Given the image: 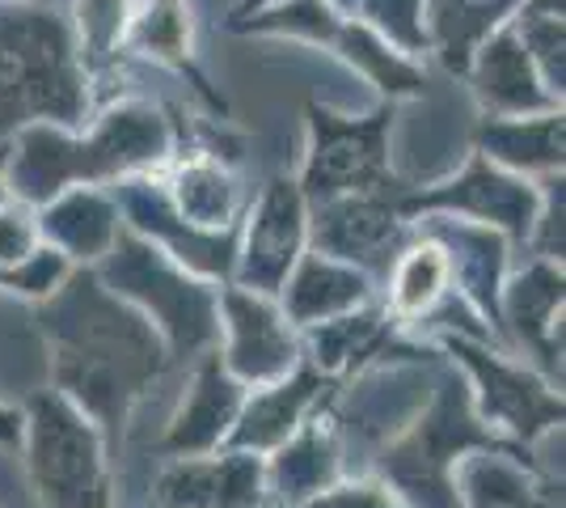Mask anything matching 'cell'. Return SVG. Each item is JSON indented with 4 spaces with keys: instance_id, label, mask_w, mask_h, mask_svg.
I'll return each mask as SVG.
<instances>
[{
    "instance_id": "cell-17",
    "label": "cell",
    "mask_w": 566,
    "mask_h": 508,
    "mask_svg": "<svg viewBox=\"0 0 566 508\" xmlns=\"http://www.w3.org/2000/svg\"><path fill=\"white\" fill-rule=\"evenodd\" d=\"M153 500L157 508H262L266 462L259 454H237V449L178 458L161 470Z\"/></svg>"
},
{
    "instance_id": "cell-41",
    "label": "cell",
    "mask_w": 566,
    "mask_h": 508,
    "mask_svg": "<svg viewBox=\"0 0 566 508\" xmlns=\"http://www.w3.org/2000/svg\"><path fill=\"white\" fill-rule=\"evenodd\" d=\"M22 4H51V0H22Z\"/></svg>"
},
{
    "instance_id": "cell-31",
    "label": "cell",
    "mask_w": 566,
    "mask_h": 508,
    "mask_svg": "<svg viewBox=\"0 0 566 508\" xmlns=\"http://www.w3.org/2000/svg\"><path fill=\"white\" fill-rule=\"evenodd\" d=\"M132 0H72V39L81 51V64L90 81L106 76L115 69L118 51L127 48V30H132Z\"/></svg>"
},
{
    "instance_id": "cell-4",
    "label": "cell",
    "mask_w": 566,
    "mask_h": 508,
    "mask_svg": "<svg viewBox=\"0 0 566 508\" xmlns=\"http://www.w3.org/2000/svg\"><path fill=\"white\" fill-rule=\"evenodd\" d=\"M94 271L118 301H127L132 310H140L153 322V331L166 343L169 364L199 361V356L216 352L220 284L190 276L187 267H178L153 242H144L140 234H132L127 225L118 229L111 255Z\"/></svg>"
},
{
    "instance_id": "cell-11",
    "label": "cell",
    "mask_w": 566,
    "mask_h": 508,
    "mask_svg": "<svg viewBox=\"0 0 566 508\" xmlns=\"http://www.w3.org/2000/svg\"><path fill=\"white\" fill-rule=\"evenodd\" d=\"M308 250V204L296 178H271L241 212L233 284L259 297H280L283 280Z\"/></svg>"
},
{
    "instance_id": "cell-26",
    "label": "cell",
    "mask_w": 566,
    "mask_h": 508,
    "mask_svg": "<svg viewBox=\"0 0 566 508\" xmlns=\"http://www.w3.org/2000/svg\"><path fill=\"white\" fill-rule=\"evenodd\" d=\"M343 449H338V433L334 419H305L296 436H287L275 458L266 462V491H275L287 508H305L317 500L322 491L338 484L343 470Z\"/></svg>"
},
{
    "instance_id": "cell-10",
    "label": "cell",
    "mask_w": 566,
    "mask_h": 508,
    "mask_svg": "<svg viewBox=\"0 0 566 508\" xmlns=\"http://www.w3.org/2000/svg\"><path fill=\"white\" fill-rule=\"evenodd\" d=\"M398 217L410 225L423 217L470 220L482 229H495L499 238H507V246H528L533 220H537V183L516 178L470 153V162L452 178H440L431 187H410L401 195Z\"/></svg>"
},
{
    "instance_id": "cell-12",
    "label": "cell",
    "mask_w": 566,
    "mask_h": 508,
    "mask_svg": "<svg viewBox=\"0 0 566 508\" xmlns=\"http://www.w3.org/2000/svg\"><path fill=\"white\" fill-rule=\"evenodd\" d=\"M410 238H415V225L398 217V199L343 195L326 204H308V250L364 271L377 289L394 271Z\"/></svg>"
},
{
    "instance_id": "cell-24",
    "label": "cell",
    "mask_w": 566,
    "mask_h": 508,
    "mask_svg": "<svg viewBox=\"0 0 566 508\" xmlns=\"http://www.w3.org/2000/svg\"><path fill=\"white\" fill-rule=\"evenodd\" d=\"M275 301H280L283 318L296 331H308V326L334 322V318L377 301V284L364 271H355V267L334 263V259L317 255V250H305L296 259V267H292V276L283 280Z\"/></svg>"
},
{
    "instance_id": "cell-33",
    "label": "cell",
    "mask_w": 566,
    "mask_h": 508,
    "mask_svg": "<svg viewBox=\"0 0 566 508\" xmlns=\"http://www.w3.org/2000/svg\"><path fill=\"white\" fill-rule=\"evenodd\" d=\"M520 43L528 51L533 69L542 76V85L563 102L566 94V18H533V13H516L512 18Z\"/></svg>"
},
{
    "instance_id": "cell-39",
    "label": "cell",
    "mask_w": 566,
    "mask_h": 508,
    "mask_svg": "<svg viewBox=\"0 0 566 508\" xmlns=\"http://www.w3.org/2000/svg\"><path fill=\"white\" fill-rule=\"evenodd\" d=\"M9 141H0V208L9 204Z\"/></svg>"
},
{
    "instance_id": "cell-18",
    "label": "cell",
    "mask_w": 566,
    "mask_h": 508,
    "mask_svg": "<svg viewBox=\"0 0 566 508\" xmlns=\"http://www.w3.org/2000/svg\"><path fill=\"white\" fill-rule=\"evenodd\" d=\"M250 390L237 377H229V369L220 364V348L195 361V377L190 390L182 394L178 412L169 415V428L161 436V449L174 458H203L224 449V440L233 433L241 403Z\"/></svg>"
},
{
    "instance_id": "cell-16",
    "label": "cell",
    "mask_w": 566,
    "mask_h": 508,
    "mask_svg": "<svg viewBox=\"0 0 566 508\" xmlns=\"http://www.w3.org/2000/svg\"><path fill=\"white\" fill-rule=\"evenodd\" d=\"M415 225L444 246L452 267V292L470 305L491 335L503 339V331H499V292L507 280V259H512L507 238H499L495 229H482V225L452 217H423Z\"/></svg>"
},
{
    "instance_id": "cell-27",
    "label": "cell",
    "mask_w": 566,
    "mask_h": 508,
    "mask_svg": "<svg viewBox=\"0 0 566 508\" xmlns=\"http://www.w3.org/2000/svg\"><path fill=\"white\" fill-rule=\"evenodd\" d=\"M452 297V267L444 246L415 225V238L385 276V314L401 326H423Z\"/></svg>"
},
{
    "instance_id": "cell-35",
    "label": "cell",
    "mask_w": 566,
    "mask_h": 508,
    "mask_svg": "<svg viewBox=\"0 0 566 508\" xmlns=\"http://www.w3.org/2000/svg\"><path fill=\"white\" fill-rule=\"evenodd\" d=\"M72 276V263L64 255H55L51 246H39L30 259L13 267H0V289L4 292H18V297H30L34 305L48 301L51 292L60 289L64 280Z\"/></svg>"
},
{
    "instance_id": "cell-30",
    "label": "cell",
    "mask_w": 566,
    "mask_h": 508,
    "mask_svg": "<svg viewBox=\"0 0 566 508\" xmlns=\"http://www.w3.org/2000/svg\"><path fill=\"white\" fill-rule=\"evenodd\" d=\"M457 479L470 508H558V500L549 496V487H542L512 454L503 449H482V454H465L457 462Z\"/></svg>"
},
{
    "instance_id": "cell-5",
    "label": "cell",
    "mask_w": 566,
    "mask_h": 508,
    "mask_svg": "<svg viewBox=\"0 0 566 508\" xmlns=\"http://www.w3.org/2000/svg\"><path fill=\"white\" fill-rule=\"evenodd\" d=\"M473 449H503V440L473 412L470 382L444 373L427 412L385 449V484L415 508H457V462Z\"/></svg>"
},
{
    "instance_id": "cell-7",
    "label": "cell",
    "mask_w": 566,
    "mask_h": 508,
    "mask_svg": "<svg viewBox=\"0 0 566 508\" xmlns=\"http://www.w3.org/2000/svg\"><path fill=\"white\" fill-rule=\"evenodd\" d=\"M22 415L25 466L43 508H115L106 440L94 424L55 390H39Z\"/></svg>"
},
{
    "instance_id": "cell-6",
    "label": "cell",
    "mask_w": 566,
    "mask_h": 508,
    "mask_svg": "<svg viewBox=\"0 0 566 508\" xmlns=\"http://www.w3.org/2000/svg\"><path fill=\"white\" fill-rule=\"evenodd\" d=\"M394 120L398 102H377L368 115H338L322 102H305V166L296 187L305 204H326L343 195H385L401 199L410 183H401L394 169Z\"/></svg>"
},
{
    "instance_id": "cell-1",
    "label": "cell",
    "mask_w": 566,
    "mask_h": 508,
    "mask_svg": "<svg viewBox=\"0 0 566 508\" xmlns=\"http://www.w3.org/2000/svg\"><path fill=\"white\" fill-rule=\"evenodd\" d=\"M34 322L48 339L55 394H64L102 433L106 449H115L132 407L169 369L161 335L97 280L94 267H72L69 280L39 301Z\"/></svg>"
},
{
    "instance_id": "cell-20",
    "label": "cell",
    "mask_w": 566,
    "mask_h": 508,
    "mask_svg": "<svg viewBox=\"0 0 566 508\" xmlns=\"http://www.w3.org/2000/svg\"><path fill=\"white\" fill-rule=\"evenodd\" d=\"M169 208L195 229H237L241 225V178L229 157L212 148H182L161 169Z\"/></svg>"
},
{
    "instance_id": "cell-36",
    "label": "cell",
    "mask_w": 566,
    "mask_h": 508,
    "mask_svg": "<svg viewBox=\"0 0 566 508\" xmlns=\"http://www.w3.org/2000/svg\"><path fill=\"white\" fill-rule=\"evenodd\" d=\"M43 246L39 238V220H34V208H25L18 199H9L0 208V267H13L30 259L34 250Z\"/></svg>"
},
{
    "instance_id": "cell-19",
    "label": "cell",
    "mask_w": 566,
    "mask_h": 508,
    "mask_svg": "<svg viewBox=\"0 0 566 508\" xmlns=\"http://www.w3.org/2000/svg\"><path fill=\"white\" fill-rule=\"evenodd\" d=\"M465 81H470L482 115H495V120L563 111V102L542 85V76L533 69V60H528V51H524L512 22L503 25V30H495L482 48L473 51Z\"/></svg>"
},
{
    "instance_id": "cell-32",
    "label": "cell",
    "mask_w": 566,
    "mask_h": 508,
    "mask_svg": "<svg viewBox=\"0 0 566 508\" xmlns=\"http://www.w3.org/2000/svg\"><path fill=\"white\" fill-rule=\"evenodd\" d=\"M352 18L380 34L389 48L415 60L427 51V30H423V0H355Z\"/></svg>"
},
{
    "instance_id": "cell-25",
    "label": "cell",
    "mask_w": 566,
    "mask_h": 508,
    "mask_svg": "<svg viewBox=\"0 0 566 508\" xmlns=\"http://www.w3.org/2000/svg\"><path fill=\"white\" fill-rule=\"evenodd\" d=\"M123 51H136L144 60H157V64L174 69L178 76H187V85L208 102L212 115L229 111V102L216 94L208 73L195 60V22H190L187 0H144V9L132 18Z\"/></svg>"
},
{
    "instance_id": "cell-8",
    "label": "cell",
    "mask_w": 566,
    "mask_h": 508,
    "mask_svg": "<svg viewBox=\"0 0 566 508\" xmlns=\"http://www.w3.org/2000/svg\"><path fill=\"white\" fill-rule=\"evenodd\" d=\"M229 30L233 34H271V39H296V43L326 48L347 69L364 76L380 94V102L419 97L427 85V73L415 60L398 55L359 18H343L331 0H280V4L259 9V13L229 18Z\"/></svg>"
},
{
    "instance_id": "cell-15",
    "label": "cell",
    "mask_w": 566,
    "mask_h": 508,
    "mask_svg": "<svg viewBox=\"0 0 566 508\" xmlns=\"http://www.w3.org/2000/svg\"><path fill=\"white\" fill-rule=\"evenodd\" d=\"M563 263H545V259L512 271L499 292L503 348L537 356L549 373V386L563 382Z\"/></svg>"
},
{
    "instance_id": "cell-13",
    "label": "cell",
    "mask_w": 566,
    "mask_h": 508,
    "mask_svg": "<svg viewBox=\"0 0 566 508\" xmlns=\"http://www.w3.org/2000/svg\"><path fill=\"white\" fill-rule=\"evenodd\" d=\"M220 335H224L220 364L245 390L275 386L305 364L301 331L283 318L275 297L220 284Z\"/></svg>"
},
{
    "instance_id": "cell-40",
    "label": "cell",
    "mask_w": 566,
    "mask_h": 508,
    "mask_svg": "<svg viewBox=\"0 0 566 508\" xmlns=\"http://www.w3.org/2000/svg\"><path fill=\"white\" fill-rule=\"evenodd\" d=\"M266 4H280V0H241L229 18H245V13H259V9H266Z\"/></svg>"
},
{
    "instance_id": "cell-34",
    "label": "cell",
    "mask_w": 566,
    "mask_h": 508,
    "mask_svg": "<svg viewBox=\"0 0 566 508\" xmlns=\"http://www.w3.org/2000/svg\"><path fill=\"white\" fill-rule=\"evenodd\" d=\"M528 250H533V259L563 263V255H566V178H563V169L537 178V220H533V234H528Z\"/></svg>"
},
{
    "instance_id": "cell-29",
    "label": "cell",
    "mask_w": 566,
    "mask_h": 508,
    "mask_svg": "<svg viewBox=\"0 0 566 508\" xmlns=\"http://www.w3.org/2000/svg\"><path fill=\"white\" fill-rule=\"evenodd\" d=\"M389 335H394V318L385 314L380 301H368L352 314L301 331V343L308 348L305 364L317 369L326 382H334L343 373L364 369L373 356H389V343H394Z\"/></svg>"
},
{
    "instance_id": "cell-14",
    "label": "cell",
    "mask_w": 566,
    "mask_h": 508,
    "mask_svg": "<svg viewBox=\"0 0 566 508\" xmlns=\"http://www.w3.org/2000/svg\"><path fill=\"white\" fill-rule=\"evenodd\" d=\"M118 204V217L132 234H140L144 242H153L161 255H169L178 267H187L190 276L208 280V284H233L237 263V229H195L169 208L161 174H140L111 187Z\"/></svg>"
},
{
    "instance_id": "cell-23",
    "label": "cell",
    "mask_w": 566,
    "mask_h": 508,
    "mask_svg": "<svg viewBox=\"0 0 566 508\" xmlns=\"http://www.w3.org/2000/svg\"><path fill=\"white\" fill-rule=\"evenodd\" d=\"M473 153L486 157L491 166L507 169L516 178L537 183L545 174H558L566 166V115H520V120H495L482 115L470 132Z\"/></svg>"
},
{
    "instance_id": "cell-2",
    "label": "cell",
    "mask_w": 566,
    "mask_h": 508,
    "mask_svg": "<svg viewBox=\"0 0 566 508\" xmlns=\"http://www.w3.org/2000/svg\"><path fill=\"white\" fill-rule=\"evenodd\" d=\"M178 153V127L144 97H118L97 111L90 127L69 132L30 123L9 141V195L25 208L72 187H118L140 174H161Z\"/></svg>"
},
{
    "instance_id": "cell-9",
    "label": "cell",
    "mask_w": 566,
    "mask_h": 508,
    "mask_svg": "<svg viewBox=\"0 0 566 508\" xmlns=\"http://www.w3.org/2000/svg\"><path fill=\"white\" fill-rule=\"evenodd\" d=\"M440 343L461 364V377L473 382V412L491 433L537 440L563 424V394L545 377H537L528 364L512 361V352H503L499 343L461 335V331H444Z\"/></svg>"
},
{
    "instance_id": "cell-3",
    "label": "cell",
    "mask_w": 566,
    "mask_h": 508,
    "mask_svg": "<svg viewBox=\"0 0 566 508\" xmlns=\"http://www.w3.org/2000/svg\"><path fill=\"white\" fill-rule=\"evenodd\" d=\"M94 115V81L69 18L55 4L0 0V141L30 123L81 132Z\"/></svg>"
},
{
    "instance_id": "cell-22",
    "label": "cell",
    "mask_w": 566,
    "mask_h": 508,
    "mask_svg": "<svg viewBox=\"0 0 566 508\" xmlns=\"http://www.w3.org/2000/svg\"><path fill=\"white\" fill-rule=\"evenodd\" d=\"M39 238L72 267H97L115 246L123 217H118L115 191L106 187H72L34 208Z\"/></svg>"
},
{
    "instance_id": "cell-28",
    "label": "cell",
    "mask_w": 566,
    "mask_h": 508,
    "mask_svg": "<svg viewBox=\"0 0 566 508\" xmlns=\"http://www.w3.org/2000/svg\"><path fill=\"white\" fill-rule=\"evenodd\" d=\"M520 0H423L427 51L452 76L470 73L473 51L516 18Z\"/></svg>"
},
{
    "instance_id": "cell-38",
    "label": "cell",
    "mask_w": 566,
    "mask_h": 508,
    "mask_svg": "<svg viewBox=\"0 0 566 508\" xmlns=\"http://www.w3.org/2000/svg\"><path fill=\"white\" fill-rule=\"evenodd\" d=\"M25 433V415L9 403H0V445H18Z\"/></svg>"
},
{
    "instance_id": "cell-37",
    "label": "cell",
    "mask_w": 566,
    "mask_h": 508,
    "mask_svg": "<svg viewBox=\"0 0 566 508\" xmlns=\"http://www.w3.org/2000/svg\"><path fill=\"white\" fill-rule=\"evenodd\" d=\"M305 508H406V505H401V496L389 484L352 479V484H334L331 491H322Z\"/></svg>"
},
{
    "instance_id": "cell-21",
    "label": "cell",
    "mask_w": 566,
    "mask_h": 508,
    "mask_svg": "<svg viewBox=\"0 0 566 508\" xmlns=\"http://www.w3.org/2000/svg\"><path fill=\"white\" fill-rule=\"evenodd\" d=\"M331 390V382L301 364L296 373H287L275 386H262L254 394H245L241 415H237L233 433L224 440V449L237 454H275L287 436H296V428L305 424L313 407L322 403V394Z\"/></svg>"
}]
</instances>
